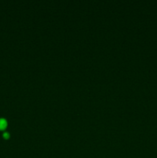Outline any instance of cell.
Returning a JSON list of instances; mask_svg holds the SVG:
<instances>
[{
  "mask_svg": "<svg viewBox=\"0 0 157 158\" xmlns=\"http://www.w3.org/2000/svg\"><path fill=\"white\" fill-rule=\"evenodd\" d=\"M3 137H4L5 139H8L9 137V133H5V134H3Z\"/></svg>",
  "mask_w": 157,
  "mask_h": 158,
  "instance_id": "cell-2",
  "label": "cell"
},
{
  "mask_svg": "<svg viewBox=\"0 0 157 158\" xmlns=\"http://www.w3.org/2000/svg\"><path fill=\"white\" fill-rule=\"evenodd\" d=\"M7 127V121L5 119H0V131H3Z\"/></svg>",
  "mask_w": 157,
  "mask_h": 158,
  "instance_id": "cell-1",
  "label": "cell"
}]
</instances>
